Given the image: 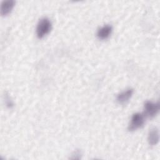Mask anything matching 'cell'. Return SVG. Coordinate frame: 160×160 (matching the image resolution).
I'll list each match as a JSON object with an SVG mask.
<instances>
[{"mask_svg":"<svg viewBox=\"0 0 160 160\" xmlns=\"http://www.w3.org/2000/svg\"><path fill=\"white\" fill-rule=\"evenodd\" d=\"M159 111V104L158 102H153L147 101L144 105V117L152 118L155 117Z\"/></svg>","mask_w":160,"mask_h":160,"instance_id":"3957f363","label":"cell"},{"mask_svg":"<svg viewBox=\"0 0 160 160\" xmlns=\"http://www.w3.org/2000/svg\"><path fill=\"white\" fill-rule=\"evenodd\" d=\"M112 31V28L111 25H104L99 28L97 32V36L99 39L104 40L108 39Z\"/></svg>","mask_w":160,"mask_h":160,"instance_id":"5b68a950","label":"cell"},{"mask_svg":"<svg viewBox=\"0 0 160 160\" xmlns=\"http://www.w3.org/2000/svg\"><path fill=\"white\" fill-rule=\"evenodd\" d=\"M132 94H133L132 89L131 88L127 89L118 94L116 97V101L119 104H126L131 98Z\"/></svg>","mask_w":160,"mask_h":160,"instance_id":"277c9868","label":"cell"},{"mask_svg":"<svg viewBox=\"0 0 160 160\" xmlns=\"http://www.w3.org/2000/svg\"><path fill=\"white\" fill-rule=\"evenodd\" d=\"M15 5V1L13 0L3 1L1 6V14L2 16H6L9 14L12 10Z\"/></svg>","mask_w":160,"mask_h":160,"instance_id":"8992f818","label":"cell"},{"mask_svg":"<svg viewBox=\"0 0 160 160\" xmlns=\"http://www.w3.org/2000/svg\"><path fill=\"white\" fill-rule=\"evenodd\" d=\"M145 117L143 113H134L131 119L130 123L128 126V130L134 131L139 128H141L144 124Z\"/></svg>","mask_w":160,"mask_h":160,"instance_id":"7a4b0ae2","label":"cell"},{"mask_svg":"<svg viewBox=\"0 0 160 160\" xmlns=\"http://www.w3.org/2000/svg\"><path fill=\"white\" fill-rule=\"evenodd\" d=\"M51 22L47 18H41L36 27V34L38 38L41 39L46 36L51 29Z\"/></svg>","mask_w":160,"mask_h":160,"instance_id":"6da1fadb","label":"cell"},{"mask_svg":"<svg viewBox=\"0 0 160 160\" xmlns=\"http://www.w3.org/2000/svg\"><path fill=\"white\" fill-rule=\"evenodd\" d=\"M159 140V131L156 128H153L150 129L148 133V141L150 145H156Z\"/></svg>","mask_w":160,"mask_h":160,"instance_id":"52a82bcc","label":"cell"}]
</instances>
